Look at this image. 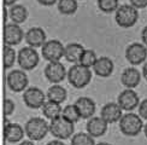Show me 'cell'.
<instances>
[{
  "label": "cell",
  "mask_w": 147,
  "mask_h": 145,
  "mask_svg": "<svg viewBox=\"0 0 147 145\" xmlns=\"http://www.w3.org/2000/svg\"><path fill=\"white\" fill-rule=\"evenodd\" d=\"M46 97L39 87H28L23 93V100L30 109H40L46 103Z\"/></svg>",
  "instance_id": "obj_10"
},
{
  "label": "cell",
  "mask_w": 147,
  "mask_h": 145,
  "mask_svg": "<svg viewBox=\"0 0 147 145\" xmlns=\"http://www.w3.org/2000/svg\"><path fill=\"white\" fill-rule=\"evenodd\" d=\"M45 76L51 83H59L68 76V72L60 62H48L45 66Z\"/></svg>",
  "instance_id": "obj_13"
},
{
  "label": "cell",
  "mask_w": 147,
  "mask_h": 145,
  "mask_svg": "<svg viewBox=\"0 0 147 145\" xmlns=\"http://www.w3.org/2000/svg\"><path fill=\"white\" fill-rule=\"evenodd\" d=\"M115 20L121 28H131L139 20V10L130 4L119 5L115 12Z\"/></svg>",
  "instance_id": "obj_2"
},
{
  "label": "cell",
  "mask_w": 147,
  "mask_h": 145,
  "mask_svg": "<svg viewBox=\"0 0 147 145\" xmlns=\"http://www.w3.org/2000/svg\"><path fill=\"white\" fill-rule=\"evenodd\" d=\"M75 105L81 115V119H90L95 114V103L89 97H81L75 102Z\"/></svg>",
  "instance_id": "obj_18"
},
{
  "label": "cell",
  "mask_w": 147,
  "mask_h": 145,
  "mask_svg": "<svg viewBox=\"0 0 147 145\" xmlns=\"http://www.w3.org/2000/svg\"><path fill=\"white\" fill-rule=\"evenodd\" d=\"M24 129H26V136L30 140L38 142L47 136V133L50 132V125L41 117H32L27 121Z\"/></svg>",
  "instance_id": "obj_4"
},
{
  "label": "cell",
  "mask_w": 147,
  "mask_h": 145,
  "mask_svg": "<svg viewBox=\"0 0 147 145\" xmlns=\"http://www.w3.org/2000/svg\"><path fill=\"white\" fill-rule=\"evenodd\" d=\"M24 134H26V129L18 123H10L9 121L5 122V129H4V136L5 139L9 143H18L21 142Z\"/></svg>",
  "instance_id": "obj_17"
},
{
  "label": "cell",
  "mask_w": 147,
  "mask_h": 145,
  "mask_svg": "<svg viewBox=\"0 0 147 145\" xmlns=\"http://www.w3.org/2000/svg\"><path fill=\"white\" fill-rule=\"evenodd\" d=\"M42 114L46 119L53 120L63 114L62 106H60L59 103L52 102V100H47L44 105H42Z\"/></svg>",
  "instance_id": "obj_23"
},
{
  "label": "cell",
  "mask_w": 147,
  "mask_h": 145,
  "mask_svg": "<svg viewBox=\"0 0 147 145\" xmlns=\"http://www.w3.org/2000/svg\"><path fill=\"white\" fill-rule=\"evenodd\" d=\"M78 0H59L57 3L58 11L62 15H74L78 9Z\"/></svg>",
  "instance_id": "obj_25"
},
{
  "label": "cell",
  "mask_w": 147,
  "mask_h": 145,
  "mask_svg": "<svg viewBox=\"0 0 147 145\" xmlns=\"http://www.w3.org/2000/svg\"><path fill=\"white\" fill-rule=\"evenodd\" d=\"M36 1L42 6H52L54 4H57L59 0H36Z\"/></svg>",
  "instance_id": "obj_34"
},
{
  "label": "cell",
  "mask_w": 147,
  "mask_h": 145,
  "mask_svg": "<svg viewBox=\"0 0 147 145\" xmlns=\"http://www.w3.org/2000/svg\"><path fill=\"white\" fill-rule=\"evenodd\" d=\"M98 7L104 14H112L119 7V0H98Z\"/></svg>",
  "instance_id": "obj_26"
},
{
  "label": "cell",
  "mask_w": 147,
  "mask_h": 145,
  "mask_svg": "<svg viewBox=\"0 0 147 145\" xmlns=\"http://www.w3.org/2000/svg\"><path fill=\"white\" fill-rule=\"evenodd\" d=\"M139 115L141 116V119L147 120V99H144L142 102H140V105H139Z\"/></svg>",
  "instance_id": "obj_31"
},
{
  "label": "cell",
  "mask_w": 147,
  "mask_h": 145,
  "mask_svg": "<svg viewBox=\"0 0 147 145\" xmlns=\"http://www.w3.org/2000/svg\"><path fill=\"white\" fill-rule=\"evenodd\" d=\"M125 58L131 65H139L147 58V46L140 42H133L125 50Z\"/></svg>",
  "instance_id": "obj_9"
},
{
  "label": "cell",
  "mask_w": 147,
  "mask_h": 145,
  "mask_svg": "<svg viewBox=\"0 0 147 145\" xmlns=\"http://www.w3.org/2000/svg\"><path fill=\"white\" fill-rule=\"evenodd\" d=\"M113 62L109 57H100L96 59V62L93 66V70L94 72L100 76V77H109L112 75L113 72Z\"/></svg>",
  "instance_id": "obj_20"
},
{
  "label": "cell",
  "mask_w": 147,
  "mask_h": 145,
  "mask_svg": "<svg viewBox=\"0 0 147 145\" xmlns=\"http://www.w3.org/2000/svg\"><path fill=\"white\" fill-rule=\"evenodd\" d=\"M84 51V47L78 44V42H70L65 46V51H64V58L70 63L76 64L80 62L82 53Z\"/></svg>",
  "instance_id": "obj_21"
},
{
  "label": "cell",
  "mask_w": 147,
  "mask_h": 145,
  "mask_svg": "<svg viewBox=\"0 0 147 145\" xmlns=\"http://www.w3.org/2000/svg\"><path fill=\"white\" fill-rule=\"evenodd\" d=\"M62 115L66 120H69L70 122H72V123L78 122L80 119H81V115H80V112H78V110H77V108H76L75 104L66 105L63 109V114Z\"/></svg>",
  "instance_id": "obj_30"
},
{
  "label": "cell",
  "mask_w": 147,
  "mask_h": 145,
  "mask_svg": "<svg viewBox=\"0 0 147 145\" xmlns=\"http://www.w3.org/2000/svg\"><path fill=\"white\" fill-rule=\"evenodd\" d=\"M75 126L69 120H66L63 115L51 120L50 123V132L53 137L57 139H68L74 134Z\"/></svg>",
  "instance_id": "obj_5"
},
{
  "label": "cell",
  "mask_w": 147,
  "mask_h": 145,
  "mask_svg": "<svg viewBox=\"0 0 147 145\" xmlns=\"http://www.w3.org/2000/svg\"><path fill=\"white\" fill-rule=\"evenodd\" d=\"M121 81L127 88H135L141 81V74L136 68H127L122 72Z\"/></svg>",
  "instance_id": "obj_19"
},
{
  "label": "cell",
  "mask_w": 147,
  "mask_h": 145,
  "mask_svg": "<svg viewBox=\"0 0 147 145\" xmlns=\"http://www.w3.org/2000/svg\"><path fill=\"white\" fill-rule=\"evenodd\" d=\"M144 133H145V136H146V138H147V123L144 126Z\"/></svg>",
  "instance_id": "obj_40"
},
{
  "label": "cell",
  "mask_w": 147,
  "mask_h": 145,
  "mask_svg": "<svg viewBox=\"0 0 147 145\" xmlns=\"http://www.w3.org/2000/svg\"><path fill=\"white\" fill-rule=\"evenodd\" d=\"M46 96H47L48 100L56 102V103H59V104H60V103L65 102L68 93H66V89L64 87H62L58 83H54L52 87L48 88Z\"/></svg>",
  "instance_id": "obj_24"
},
{
  "label": "cell",
  "mask_w": 147,
  "mask_h": 145,
  "mask_svg": "<svg viewBox=\"0 0 147 145\" xmlns=\"http://www.w3.org/2000/svg\"><path fill=\"white\" fill-rule=\"evenodd\" d=\"M68 80H69V83L75 88L86 87L92 80L90 68L83 66L80 63L74 64L68 71Z\"/></svg>",
  "instance_id": "obj_1"
},
{
  "label": "cell",
  "mask_w": 147,
  "mask_h": 145,
  "mask_svg": "<svg viewBox=\"0 0 147 145\" xmlns=\"http://www.w3.org/2000/svg\"><path fill=\"white\" fill-rule=\"evenodd\" d=\"M6 82H7V86L11 91L18 93V92H23V91L28 88L29 80L23 69H15L7 74Z\"/></svg>",
  "instance_id": "obj_8"
},
{
  "label": "cell",
  "mask_w": 147,
  "mask_h": 145,
  "mask_svg": "<svg viewBox=\"0 0 147 145\" xmlns=\"http://www.w3.org/2000/svg\"><path fill=\"white\" fill-rule=\"evenodd\" d=\"M18 145H34V143L32 140H23V142H21Z\"/></svg>",
  "instance_id": "obj_39"
},
{
  "label": "cell",
  "mask_w": 147,
  "mask_h": 145,
  "mask_svg": "<svg viewBox=\"0 0 147 145\" xmlns=\"http://www.w3.org/2000/svg\"><path fill=\"white\" fill-rule=\"evenodd\" d=\"M16 59H17L16 52L13 48H12V46L5 45L4 46V66H5V69L12 68L16 62Z\"/></svg>",
  "instance_id": "obj_29"
},
{
  "label": "cell",
  "mask_w": 147,
  "mask_h": 145,
  "mask_svg": "<svg viewBox=\"0 0 147 145\" xmlns=\"http://www.w3.org/2000/svg\"><path fill=\"white\" fill-rule=\"evenodd\" d=\"M122 109L119 106L118 103H107L101 108V111H100V116L106 121L107 123H116L122 119Z\"/></svg>",
  "instance_id": "obj_14"
},
{
  "label": "cell",
  "mask_w": 147,
  "mask_h": 145,
  "mask_svg": "<svg viewBox=\"0 0 147 145\" xmlns=\"http://www.w3.org/2000/svg\"><path fill=\"white\" fill-rule=\"evenodd\" d=\"M95 145H111V144H109V143H99V144H95Z\"/></svg>",
  "instance_id": "obj_41"
},
{
  "label": "cell",
  "mask_w": 147,
  "mask_h": 145,
  "mask_svg": "<svg viewBox=\"0 0 147 145\" xmlns=\"http://www.w3.org/2000/svg\"><path fill=\"white\" fill-rule=\"evenodd\" d=\"M65 46L57 39H52L45 42V45L41 48L42 58L48 62H59L64 57Z\"/></svg>",
  "instance_id": "obj_7"
},
{
  "label": "cell",
  "mask_w": 147,
  "mask_h": 145,
  "mask_svg": "<svg viewBox=\"0 0 147 145\" xmlns=\"http://www.w3.org/2000/svg\"><path fill=\"white\" fill-rule=\"evenodd\" d=\"M23 38H26V34L23 33V30L20 27V24L7 23L5 26V29H4V42H5V45H9V46L13 47L18 44H21Z\"/></svg>",
  "instance_id": "obj_12"
},
{
  "label": "cell",
  "mask_w": 147,
  "mask_h": 145,
  "mask_svg": "<svg viewBox=\"0 0 147 145\" xmlns=\"http://www.w3.org/2000/svg\"><path fill=\"white\" fill-rule=\"evenodd\" d=\"M142 76L146 79V81H147V62L145 63L144 68H142Z\"/></svg>",
  "instance_id": "obj_38"
},
{
  "label": "cell",
  "mask_w": 147,
  "mask_h": 145,
  "mask_svg": "<svg viewBox=\"0 0 147 145\" xmlns=\"http://www.w3.org/2000/svg\"><path fill=\"white\" fill-rule=\"evenodd\" d=\"M107 125L109 123L101 116H93L88 119L86 128H87V133H89L93 138H96L105 134L107 131Z\"/></svg>",
  "instance_id": "obj_15"
},
{
  "label": "cell",
  "mask_w": 147,
  "mask_h": 145,
  "mask_svg": "<svg viewBox=\"0 0 147 145\" xmlns=\"http://www.w3.org/2000/svg\"><path fill=\"white\" fill-rule=\"evenodd\" d=\"M17 0H4V5L6 6V7H10V6L15 5Z\"/></svg>",
  "instance_id": "obj_36"
},
{
  "label": "cell",
  "mask_w": 147,
  "mask_h": 145,
  "mask_svg": "<svg viewBox=\"0 0 147 145\" xmlns=\"http://www.w3.org/2000/svg\"><path fill=\"white\" fill-rule=\"evenodd\" d=\"M71 145H95V142L89 133H77L72 137Z\"/></svg>",
  "instance_id": "obj_28"
},
{
  "label": "cell",
  "mask_w": 147,
  "mask_h": 145,
  "mask_svg": "<svg viewBox=\"0 0 147 145\" xmlns=\"http://www.w3.org/2000/svg\"><path fill=\"white\" fill-rule=\"evenodd\" d=\"M129 1H130V5H133L138 10L147 7V0H129Z\"/></svg>",
  "instance_id": "obj_33"
},
{
  "label": "cell",
  "mask_w": 147,
  "mask_h": 145,
  "mask_svg": "<svg viewBox=\"0 0 147 145\" xmlns=\"http://www.w3.org/2000/svg\"><path fill=\"white\" fill-rule=\"evenodd\" d=\"M96 54L93 50H89V48H84V51L82 53L81 58H80V64H82L83 66H87V68H93L95 62H96Z\"/></svg>",
  "instance_id": "obj_27"
},
{
  "label": "cell",
  "mask_w": 147,
  "mask_h": 145,
  "mask_svg": "<svg viewBox=\"0 0 147 145\" xmlns=\"http://www.w3.org/2000/svg\"><path fill=\"white\" fill-rule=\"evenodd\" d=\"M141 40L142 42L147 46V26L142 29V32H141Z\"/></svg>",
  "instance_id": "obj_35"
},
{
  "label": "cell",
  "mask_w": 147,
  "mask_h": 145,
  "mask_svg": "<svg viewBox=\"0 0 147 145\" xmlns=\"http://www.w3.org/2000/svg\"><path fill=\"white\" fill-rule=\"evenodd\" d=\"M26 41L29 46H32L34 48L42 47L45 45V42L47 41L46 39V33L45 30L40 27H33L30 28L28 32L26 33Z\"/></svg>",
  "instance_id": "obj_16"
},
{
  "label": "cell",
  "mask_w": 147,
  "mask_h": 145,
  "mask_svg": "<svg viewBox=\"0 0 147 145\" xmlns=\"http://www.w3.org/2000/svg\"><path fill=\"white\" fill-rule=\"evenodd\" d=\"M47 145H65L62 140H52V142H50Z\"/></svg>",
  "instance_id": "obj_37"
},
{
  "label": "cell",
  "mask_w": 147,
  "mask_h": 145,
  "mask_svg": "<svg viewBox=\"0 0 147 145\" xmlns=\"http://www.w3.org/2000/svg\"><path fill=\"white\" fill-rule=\"evenodd\" d=\"M17 62L20 68L23 70H33L38 66L40 62V56L38 51L32 46L23 47L17 54Z\"/></svg>",
  "instance_id": "obj_6"
},
{
  "label": "cell",
  "mask_w": 147,
  "mask_h": 145,
  "mask_svg": "<svg viewBox=\"0 0 147 145\" xmlns=\"http://www.w3.org/2000/svg\"><path fill=\"white\" fill-rule=\"evenodd\" d=\"M9 18L12 21V23L16 24H21L24 23L28 18V10L26 6L20 5V4H15L10 6L9 9Z\"/></svg>",
  "instance_id": "obj_22"
},
{
  "label": "cell",
  "mask_w": 147,
  "mask_h": 145,
  "mask_svg": "<svg viewBox=\"0 0 147 145\" xmlns=\"http://www.w3.org/2000/svg\"><path fill=\"white\" fill-rule=\"evenodd\" d=\"M117 103L123 110L131 111L134 109L139 108L140 99H139L138 93L133 88H125L124 91H122L119 96L117 97Z\"/></svg>",
  "instance_id": "obj_11"
},
{
  "label": "cell",
  "mask_w": 147,
  "mask_h": 145,
  "mask_svg": "<svg viewBox=\"0 0 147 145\" xmlns=\"http://www.w3.org/2000/svg\"><path fill=\"white\" fill-rule=\"evenodd\" d=\"M15 111V103L11 99H6L5 100V115L6 116H10L11 114H13Z\"/></svg>",
  "instance_id": "obj_32"
},
{
  "label": "cell",
  "mask_w": 147,
  "mask_h": 145,
  "mask_svg": "<svg viewBox=\"0 0 147 145\" xmlns=\"http://www.w3.org/2000/svg\"><path fill=\"white\" fill-rule=\"evenodd\" d=\"M119 129L127 137H135L144 129V122L140 115L134 112L124 114L119 120Z\"/></svg>",
  "instance_id": "obj_3"
}]
</instances>
